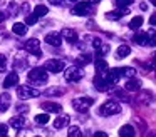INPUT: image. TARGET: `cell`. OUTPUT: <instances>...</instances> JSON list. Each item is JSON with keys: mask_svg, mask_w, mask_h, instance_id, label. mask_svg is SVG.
Wrapping results in <instances>:
<instances>
[{"mask_svg": "<svg viewBox=\"0 0 156 137\" xmlns=\"http://www.w3.org/2000/svg\"><path fill=\"white\" fill-rule=\"evenodd\" d=\"M153 59H156V52H154V55H153Z\"/></svg>", "mask_w": 156, "mask_h": 137, "instance_id": "cell-46", "label": "cell"}, {"mask_svg": "<svg viewBox=\"0 0 156 137\" xmlns=\"http://www.w3.org/2000/svg\"><path fill=\"white\" fill-rule=\"evenodd\" d=\"M35 22H37V17H35L34 13H32V15H27V17H25V23H27V25H34Z\"/></svg>", "mask_w": 156, "mask_h": 137, "instance_id": "cell-34", "label": "cell"}, {"mask_svg": "<svg viewBox=\"0 0 156 137\" xmlns=\"http://www.w3.org/2000/svg\"><path fill=\"white\" fill-rule=\"evenodd\" d=\"M4 137H7V135H4Z\"/></svg>", "mask_w": 156, "mask_h": 137, "instance_id": "cell-48", "label": "cell"}, {"mask_svg": "<svg viewBox=\"0 0 156 137\" xmlns=\"http://www.w3.org/2000/svg\"><path fill=\"white\" fill-rule=\"evenodd\" d=\"M94 67H96V72H98L99 75H104V74L108 72V62H106L104 59H101V57H98V59H96Z\"/></svg>", "mask_w": 156, "mask_h": 137, "instance_id": "cell-14", "label": "cell"}, {"mask_svg": "<svg viewBox=\"0 0 156 137\" xmlns=\"http://www.w3.org/2000/svg\"><path fill=\"white\" fill-rule=\"evenodd\" d=\"M91 3H98V2H101V0H89Z\"/></svg>", "mask_w": 156, "mask_h": 137, "instance_id": "cell-44", "label": "cell"}, {"mask_svg": "<svg viewBox=\"0 0 156 137\" xmlns=\"http://www.w3.org/2000/svg\"><path fill=\"white\" fill-rule=\"evenodd\" d=\"M71 2H77V0H71Z\"/></svg>", "mask_w": 156, "mask_h": 137, "instance_id": "cell-47", "label": "cell"}, {"mask_svg": "<svg viewBox=\"0 0 156 137\" xmlns=\"http://www.w3.org/2000/svg\"><path fill=\"white\" fill-rule=\"evenodd\" d=\"M76 62H77V65H87V63H91V55H87V53L79 55L77 59H76Z\"/></svg>", "mask_w": 156, "mask_h": 137, "instance_id": "cell-29", "label": "cell"}, {"mask_svg": "<svg viewBox=\"0 0 156 137\" xmlns=\"http://www.w3.org/2000/svg\"><path fill=\"white\" fill-rule=\"evenodd\" d=\"M121 112V105H119L118 102H114V100H108V102H104L101 105V109H99V114L101 115H116V114Z\"/></svg>", "mask_w": 156, "mask_h": 137, "instance_id": "cell-2", "label": "cell"}, {"mask_svg": "<svg viewBox=\"0 0 156 137\" xmlns=\"http://www.w3.org/2000/svg\"><path fill=\"white\" fill-rule=\"evenodd\" d=\"M143 22H144V20H143V17H134V19L129 22V29H131V30H138L139 27L143 25Z\"/></svg>", "mask_w": 156, "mask_h": 137, "instance_id": "cell-25", "label": "cell"}, {"mask_svg": "<svg viewBox=\"0 0 156 137\" xmlns=\"http://www.w3.org/2000/svg\"><path fill=\"white\" fill-rule=\"evenodd\" d=\"M0 32H2V30H0Z\"/></svg>", "mask_w": 156, "mask_h": 137, "instance_id": "cell-49", "label": "cell"}, {"mask_svg": "<svg viewBox=\"0 0 156 137\" xmlns=\"http://www.w3.org/2000/svg\"><path fill=\"white\" fill-rule=\"evenodd\" d=\"M133 2H134V0H116V5H118L119 9H126L128 5H133Z\"/></svg>", "mask_w": 156, "mask_h": 137, "instance_id": "cell-32", "label": "cell"}, {"mask_svg": "<svg viewBox=\"0 0 156 137\" xmlns=\"http://www.w3.org/2000/svg\"><path fill=\"white\" fill-rule=\"evenodd\" d=\"M69 122H71V117L66 115V114H61V115L54 120V127L55 129H62V127L69 125Z\"/></svg>", "mask_w": 156, "mask_h": 137, "instance_id": "cell-16", "label": "cell"}, {"mask_svg": "<svg viewBox=\"0 0 156 137\" xmlns=\"http://www.w3.org/2000/svg\"><path fill=\"white\" fill-rule=\"evenodd\" d=\"M9 124H10L14 129H22V127L27 125V120H25L24 115H17V117H12V119L9 120Z\"/></svg>", "mask_w": 156, "mask_h": 137, "instance_id": "cell-15", "label": "cell"}, {"mask_svg": "<svg viewBox=\"0 0 156 137\" xmlns=\"http://www.w3.org/2000/svg\"><path fill=\"white\" fill-rule=\"evenodd\" d=\"M5 65H7V59H5L4 55H0V72L5 70Z\"/></svg>", "mask_w": 156, "mask_h": 137, "instance_id": "cell-35", "label": "cell"}, {"mask_svg": "<svg viewBox=\"0 0 156 137\" xmlns=\"http://www.w3.org/2000/svg\"><path fill=\"white\" fill-rule=\"evenodd\" d=\"M17 95L20 97L22 100H25V99H34V97H39V95H41V90L32 89L30 85H19Z\"/></svg>", "mask_w": 156, "mask_h": 137, "instance_id": "cell-4", "label": "cell"}, {"mask_svg": "<svg viewBox=\"0 0 156 137\" xmlns=\"http://www.w3.org/2000/svg\"><path fill=\"white\" fill-rule=\"evenodd\" d=\"M146 33H148V45L149 47H154L156 45V30L149 29Z\"/></svg>", "mask_w": 156, "mask_h": 137, "instance_id": "cell-28", "label": "cell"}, {"mask_svg": "<svg viewBox=\"0 0 156 137\" xmlns=\"http://www.w3.org/2000/svg\"><path fill=\"white\" fill-rule=\"evenodd\" d=\"M41 107H42V110H45V112H55V114L62 112V107L59 105V104H55V102H44Z\"/></svg>", "mask_w": 156, "mask_h": 137, "instance_id": "cell-17", "label": "cell"}, {"mask_svg": "<svg viewBox=\"0 0 156 137\" xmlns=\"http://www.w3.org/2000/svg\"><path fill=\"white\" fill-rule=\"evenodd\" d=\"M133 40H134L138 45H148V33L146 32H138L134 37H133Z\"/></svg>", "mask_w": 156, "mask_h": 137, "instance_id": "cell-22", "label": "cell"}, {"mask_svg": "<svg viewBox=\"0 0 156 137\" xmlns=\"http://www.w3.org/2000/svg\"><path fill=\"white\" fill-rule=\"evenodd\" d=\"M17 84H19V75H17V72H10L7 77H5V80H4V87H5V89H10V87L17 85Z\"/></svg>", "mask_w": 156, "mask_h": 137, "instance_id": "cell-12", "label": "cell"}, {"mask_svg": "<svg viewBox=\"0 0 156 137\" xmlns=\"http://www.w3.org/2000/svg\"><path fill=\"white\" fill-rule=\"evenodd\" d=\"M121 69H111L108 74H106V80L109 82V85H114V84L119 82V79H121Z\"/></svg>", "mask_w": 156, "mask_h": 137, "instance_id": "cell-10", "label": "cell"}, {"mask_svg": "<svg viewBox=\"0 0 156 137\" xmlns=\"http://www.w3.org/2000/svg\"><path fill=\"white\" fill-rule=\"evenodd\" d=\"M47 13H49V9L45 5H37V7H35V10H34V15L37 17V19H39V17L47 15Z\"/></svg>", "mask_w": 156, "mask_h": 137, "instance_id": "cell-26", "label": "cell"}, {"mask_svg": "<svg viewBox=\"0 0 156 137\" xmlns=\"http://www.w3.org/2000/svg\"><path fill=\"white\" fill-rule=\"evenodd\" d=\"M27 79L29 82L32 84H45L49 79L47 72H45V69H32L30 72L27 74Z\"/></svg>", "mask_w": 156, "mask_h": 137, "instance_id": "cell-1", "label": "cell"}, {"mask_svg": "<svg viewBox=\"0 0 156 137\" xmlns=\"http://www.w3.org/2000/svg\"><path fill=\"white\" fill-rule=\"evenodd\" d=\"M49 120H51V115H49V114H39V115H35V122L42 124V125H44V124H47Z\"/></svg>", "mask_w": 156, "mask_h": 137, "instance_id": "cell-30", "label": "cell"}, {"mask_svg": "<svg viewBox=\"0 0 156 137\" xmlns=\"http://www.w3.org/2000/svg\"><path fill=\"white\" fill-rule=\"evenodd\" d=\"M5 17H7V15H5V12H2V10H0V22H4Z\"/></svg>", "mask_w": 156, "mask_h": 137, "instance_id": "cell-42", "label": "cell"}, {"mask_svg": "<svg viewBox=\"0 0 156 137\" xmlns=\"http://www.w3.org/2000/svg\"><path fill=\"white\" fill-rule=\"evenodd\" d=\"M94 137H109V135H108L106 132H96V134H94Z\"/></svg>", "mask_w": 156, "mask_h": 137, "instance_id": "cell-41", "label": "cell"}, {"mask_svg": "<svg viewBox=\"0 0 156 137\" xmlns=\"http://www.w3.org/2000/svg\"><path fill=\"white\" fill-rule=\"evenodd\" d=\"M82 75H84V72H82L81 67H67V70L64 72V77L67 82H79V80L82 79Z\"/></svg>", "mask_w": 156, "mask_h": 137, "instance_id": "cell-6", "label": "cell"}, {"mask_svg": "<svg viewBox=\"0 0 156 137\" xmlns=\"http://www.w3.org/2000/svg\"><path fill=\"white\" fill-rule=\"evenodd\" d=\"M119 137H134V127L126 124L119 129Z\"/></svg>", "mask_w": 156, "mask_h": 137, "instance_id": "cell-21", "label": "cell"}, {"mask_svg": "<svg viewBox=\"0 0 156 137\" xmlns=\"http://www.w3.org/2000/svg\"><path fill=\"white\" fill-rule=\"evenodd\" d=\"M129 53H131V49H129L128 45H119L116 55H118V59H124V57H128Z\"/></svg>", "mask_w": 156, "mask_h": 137, "instance_id": "cell-24", "label": "cell"}, {"mask_svg": "<svg viewBox=\"0 0 156 137\" xmlns=\"http://www.w3.org/2000/svg\"><path fill=\"white\" fill-rule=\"evenodd\" d=\"M64 90H54V89H49L47 90V95H54V94H62Z\"/></svg>", "mask_w": 156, "mask_h": 137, "instance_id": "cell-38", "label": "cell"}, {"mask_svg": "<svg viewBox=\"0 0 156 137\" xmlns=\"http://www.w3.org/2000/svg\"><path fill=\"white\" fill-rule=\"evenodd\" d=\"M94 87L99 92H106V90L111 89V85H109V82L106 80V77L99 75V74H96V77H94Z\"/></svg>", "mask_w": 156, "mask_h": 137, "instance_id": "cell-9", "label": "cell"}, {"mask_svg": "<svg viewBox=\"0 0 156 137\" xmlns=\"http://www.w3.org/2000/svg\"><path fill=\"white\" fill-rule=\"evenodd\" d=\"M149 23H151V25H156V13H153V15H151V19H149Z\"/></svg>", "mask_w": 156, "mask_h": 137, "instance_id": "cell-40", "label": "cell"}, {"mask_svg": "<svg viewBox=\"0 0 156 137\" xmlns=\"http://www.w3.org/2000/svg\"><path fill=\"white\" fill-rule=\"evenodd\" d=\"M12 32H14L15 35L22 37V35H25V32H27V25H25V23H14Z\"/></svg>", "mask_w": 156, "mask_h": 137, "instance_id": "cell-23", "label": "cell"}, {"mask_svg": "<svg viewBox=\"0 0 156 137\" xmlns=\"http://www.w3.org/2000/svg\"><path fill=\"white\" fill-rule=\"evenodd\" d=\"M69 137H82V132L77 125H71L69 127Z\"/></svg>", "mask_w": 156, "mask_h": 137, "instance_id": "cell-31", "label": "cell"}, {"mask_svg": "<svg viewBox=\"0 0 156 137\" xmlns=\"http://www.w3.org/2000/svg\"><path fill=\"white\" fill-rule=\"evenodd\" d=\"M62 35H64V39L67 40L69 43H76L77 42V32L72 29H64L62 30Z\"/></svg>", "mask_w": 156, "mask_h": 137, "instance_id": "cell-18", "label": "cell"}, {"mask_svg": "<svg viewBox=\"0 0 156 137\" xmlns=\"http://www.w3.org/2000/svg\"><path fill=\"white\" fill-rule=\"evenodd\" d=\"M92 104H94V99H91V97H77V99L72 100V107L77 112H86Z\"/></svg>", "mask_w": 156, "mask_h": 137, "instance_id": "cell-5", "label": "cell"}, {"mask_svg": "<svg viewBox=\"0 0 156 137\" xmlns=\"http://www.w3.org/2000/svg\"><path fill=\"white\" fill-rule=\"evenodd\" d=\"M10 102H12V97L9 95L7 92L2 94V95H0V112H5V110L10 107Z\"/></svg>", "mask_w": 156, "mask_h": 137, "instance_id": "cell-19", "label": "cell"}, {"mask_svg": "<svg viewBox=\"0 0 156 137\" xmlns=\"http://www.w3.org/2000/svg\"><path fill=\"white\" fill-rule=\"evenodd\" d=\"M124 89L129 90V92H136V90L141 89V80H138V79H129L128 82H126Z\"/></svg>", "mask_w": 156, "mask_h": 137, "instance_id": "cell-20", "label": "cell"}, {"mask_svg": "<svg viewBox=\"0 0 156 137\" xmlns=\"http://www.w3.org/2000/svg\"><path fill=\"white\" fill-rule=\"evenodd\" d=\"M109 52V45H106V43H102L101 47H99V50H98V55L101 57V55H106V53Z\"/></svg>", "mask_w": 156, "mask_h": 137, "instance_id": "cell-33", "label": "cell"}, {"mask_svg": "<svg viewBox=\"0 0 156 137\" xmlns=\"http://www.w3.org/2000/svg\"><path fill=\"white\" fill-rule=\"evenodd\" d=\"M45 42H47L49 45L61 47L62 37H61V33H57V32H51V33H47V35H45Z\"/></svg>", "mask_w": 156, "mask_h": 137, "instance_id": "cell-11", "label": "cell"}, {"mask_svg": "<svg viewBox=\"0 0 156 137\" xmlns=\"http://www.w3.org/2000/svg\"><path fill=\"white\" fill-rule=\"evenodd\" d=\"M24 45H25V50H27V52H30L32 55H35V57H42L41 42H39L37 39H29L27 42L24 43Z\"/></svg>", "mask_w": 156, "mask_h": 137, "instance_id": "cell-7", "label": "cell"}, {"mask_svg": "<svg viewBox=\"0 0 156 137\" xmlns=\"http://www.w3.org/2000/svg\"><path fill=\"white\" fill-rule=\"evenodd\" d=\"M92 12H94V3H91V2H79L77 5L72 9V13H74V15H81V17L91 15Z\"/></svg>", "mask_w": 156, "mask_h": 137, "instance_id": "cell-3", "label": "cell"}, {"mask_svg": "<svg viewBox=\"0 0 156 137\" xmlns=\"http://www.w3.org/2000/svg\"><path fill=\"white\" fill-rule=\"evenodd\" d=\"M139 7H141V10H146V9H148V5H146V2H141V3H139Z\"/></svg>", "mask_w": 156, "mask_h": 137, "instance_id": "cell-43", "label": "cell"}, {"mask_svg": "<svg viewBox=\"0 0 156 137\" xmlns=\"http://www.w3.org/2000/svg\"><path fill=\"white\" fill-rule=\"evenodd\" d=\"M44 69L49 70V72H54V74L62 72V70H64V62H62V60H59V59H51V60H47V62H45Z\"/></svg>", "mask_w": 156, "mask_h": 137, "instance_id": "cell-8", "label": "cell"}, {"mask_svg": "<svg viewBox=\"0 0 156 137\" xmlns=\"http://www.w3.org/2000/svg\"><path fill=\"white\" fill-rule=\"evenodd\" d=\"M149 2H151V5H154V7H156V0H149Z\"/></svg>", "mask_w": 156, "mask_h": 137, "instance_id": "cell-45", "label": "cell"}, {"mask_svg": "<svg viewBox=\"0 0 156 137\" xmlns=\"http://www.w3.org/2000/svg\"><path fill=\"white\" fill-rule=\"evenodd\" d=\"M126 13H129L128 9H118V10H112V12L106 13V19L108 20H119L122 15H126Z\"/></svg>", "mask_w": 156, "mask_h": 137, "instance_id": "cell-13", "label": "cell"}, {"mask_svg": "<svg viewBox=\"0 0 156 137\" xmlns=\"http://www.w3.org/2000/svg\"><path fill=\"white\" fill-rule=\"evenodd\" d=\"M49 2H51L52 5H62V3H64V0H49Z\"/></svg>", "mask_w": 156, "mask_h": 137, "instance_id": "cell-39", "label": "cell"}, {"mask_svg": "<svg viewBox=\"0 0 156 137\" xmlns=\"http://www.w3.org/2000/svg\"><path fill=\"white\" fill-rule=\"evenodd\" d=\"M9 10H10L12 13H15V12H17V3H14V2H12L10 5H9Z\"/></svg>", "mask_w": 156, "mask_h": 137, "instance_id": "cell-37", "label": "cell"}, {"mask_svg": "<svg viewBox=\"0 0 156 137\" xmlns=\"http://www.w3.org/2000/svg\"><path fill=\"white\" fill-rule=\"evenodd\" d=\"M7 132H9V127L5 125V124H0V135H2V137L7 135Z\"/></svg>", "mask_w": 156, "mask_h": 137, "instance_id": "cell-36", "label": "cell"}, {"mask_svg": "<svg viewBox=\"0 0 156 137\" xmlns=\"http://www.w3.org/2000/svg\"><path fill=\"white\" fill-rule=\"evenodd\" d=\"M121 75L122 77H129V79H134L136 70L133 69V67H122V69H121Z\"/></svg>", "mask_w": 156, "mask_h": 137, "instance_id": "cell-27", "label": "cell"}]
</instances>
